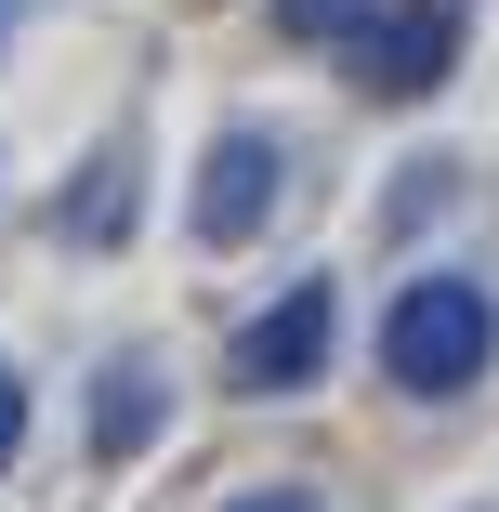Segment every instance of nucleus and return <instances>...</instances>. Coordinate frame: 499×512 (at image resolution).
<instances>
[{
	"label": "nucleus",
	"instance_id": "nucleus-1",
	"mask_svg": "<svg viewBox=\"0 0 499 512\" xmlns=\"http://www.w3.org/2000/svg\"><path fill=\"white\" fill-rule=\"evenodd\" d=\"M499 368V289L486 276H408L381 302V381L394 394H421V407H447V394H473Z\"/></svg>",
	"mask_w": 499,
	"mask_h": 512
},
{
	"label": "nucleus",
	"instance_id": "nucleus-6",
	"mask_svg": "<svg viewBox=\"0 0 499 512\" xmlns=\"http://www.w3.org/2000/svg\"><path fill=\"white\" fill-rule=\"evenodd\" d=\"M145 434H158V368H145V355H119V368H106V394H92V447L132 460Z\"/></svg>",
	"mask_w": 499,
	"mask_h": 512
},
{
	"label": "nucleus",
	"instance_id": "nucleus-5",
	"mask_svg": "<svg viewBox=\"0 0 499 512\" xmlns=\"http://www.w3.org/2000/svg\"><path fill=\"white\" fill-rule=\"evenodd\" d=\"M132 184H145V158L106 145V158H92V171L53 197V237H66V250H119V237H132Z\"/></svg>",
	"mask_w": 499,
	"mask_h": 512
},
{
	"label": "nucleus",
	"instance_id": "nucleus-7",
	"mask_svg": "<svg viewBox=\"0 0 499 512\" xmlns=\"http://www.w3.org/2000/svg\"><path fill=\"white\" fill-rule=\"evenodd\" d=\"M368 27V0H276V40H316V53H342Z\"/></svg>",
	"mask_w": 499,
	"mask_h": 512
},
{
	"label": "nucleus",
	"instance_id": "nucleus-4",
	"mask_svg": "<svg viewBox=\"0 0 499 512\" xmlns=\"http://www.w3.org/2000/svg\"><path fill=\"white\" fill-rule=\"evenodd\" d=\"M329 329H342V302H329V276H289L263 316L237 329V355H224V381L237 394H303L316 368H329Z\"/></svg>",
	"mask_w": 499,
	"mask_h": 512
},
{
	"label": "nucleus",
	"instance_id": "nucleus-9",
	"mask_svg": "<svg viewBox=\"0 0 499 512\" xmlns=\"http://www.w3.org/2000/svg\"><path fill=\"white\" fill-rule=\"evenodd\" d=\"M224 512H329L316 486H250V499H224Z\"/></svg>",
	"mask_w": 499,
	"mask_h": 512
},
{
	"label": "nucleus",
	"instance_id": "nucleus-2",
	"mask_svg": "<svg viewBox=\"0 0 499 512\" xmlns=\"http://www.w3.org/2000/svg\"><path fill=\"white\" fill-rule=\"evenodd\" d=\"M460 27H473V0H368V27L342 40L355 92H381V106H421V92L460 66Z\"/></svg>",
	"mask_w": 499,
	"mask_h": 512
},
{
	"label": "nucleus",
	"instance_id": "nucleus-10",
	"mask_svg": "<svg viewBox=\"0 0 499 512\" xmlns=\"http://www.w3.org/2000/svg\"><path fill=\"white\" fill-rule=\"evenodd\" d=\"M14 14H27V0H0V40H14Z\"/></svg>",
	"mask_w": 499,
	"mask_h": 512
},
{
	"label": "nucleus",
	"instance_id": "nucleus-3",
	"mask_svg": "<svg viewBox=\"0 0 499 512\" xmlns=\"http://www.w3.org/2000/svg\"><path fill=\"white\" fill-rule=\"evenodd\" d=\"M276 184H289V145L263 132V119H224L211 132V158H197V250H250L263 237V211H276Z\"/></svg>",
	"mask_w": 499,
	"mask_h": 512
},
{
	"label": "nucleus",
	"instance_id": "nucleus-8",
	"mask_svg": "<svg viewBox=\"0 0 499 512\" xmlns=\"http://www.w3.org/2000/svg\"><path fill=\"white\" fill-rule=\"evenodd\" d=\"M14 447H27V381L0 368V473H14Z\"/></svg>",
	"mask_w": 499,
	"mask_h": 512
}]
</instances>
